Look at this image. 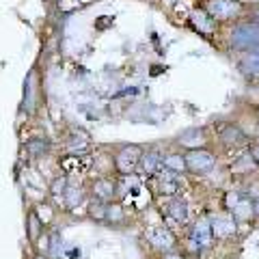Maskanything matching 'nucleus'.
<instances>
[{
	"label": "nucleus",
	"instance_id": "34",
	"mask_svg": "<svg viewBox=\"0 0 259 259\" xmlns=\"http://www.w3.org/2000/svg\"><path fill=\"white\" fill-rule=\"evenodd\" d=\"M30 259H50L46 253H41V250H32V255H30Z\"/></svg>",
	"mask_w": 259,
	"mask_h": 259
},
{
	"label": "nucleus",
	"instance_id": "18",
	"mask_svg": "<svg viewBox=\"0 0 259 259\" xmlns=\"http://www.w3.org/2000/svg\"><path fill=\"white\" fill-rule=\"evenodd\" d=\"M89 201V192H87V182H80V180H74L69 177V186L65 190L63 199H61V212H67V214H78V207L87 205Z\"/></svg>",
	"mask_w": 259,
	"mask_h": 259
},
{
	"label": "nucleus",
	"instance_id": "6",
	"mask_svg": "<svg viewBox=\"0 0 259 259\" xmlns=\"http://www.w3.org/2000/svg\"><path fill=\"white\" fill-rule=\"evenodd\" d=\"M145 145L139 143H119L110 145L112 153V168H115L117 177H134L139 171V162L143 156Z\"/></svg>",
	"mask_w": 259,
	"mask_h": 259
},
{
	"label": "nucleus",
	"instance_id": "26",
	"mask_svg": "<svg viewBox=\"0 0 259 259\" xmlns=\"http://www.w3.org/2000/svg\"><path fill=\"white\" fill-rule=\"evenodd\" d=\"M106 205L108 203H102L97 199H89L87 205H84V216L89 221H93L97 225H104V218H106Z\"/></svg>",
	"mask_w": 259,
	"mask_h": 259
},
{
	"label": "nucleus",
	"instance_id": "25",
	"mask_svg": "<svg viewBox=\"0 0 259 259\" xmlns=\"http://www.w3.org/2000/svg\"><path fill=\"white\" fill-rule=\"evenodd\" d=\"M32 207H35V212H37V216L44 221V225L50 229V227H54V223H56V216H59V209L54 207V203L52 201H48V199H44V201H37V203H32Z\"/></svg>",
	"mask_w": 259,
	"mask_h": 259
},
{
	"label": "nucleus",
	"instance_id": "37",
	"mask_svg": "<svg viewBox=\"0 0 259 259\" xmlns=\"http://www.w3.org/2000/svg\"><path fill=\"white\" fill-rule=\"evenodd\" d=\"M160 71H162V67H153V69H151V76H158Z\"/></svg>",
	"mask_w": 259,
	"mask_h": 259
},
{
	"label": "nucleus",
	"instance_id": "5",
	"mask_svg": "<svg viewBox=\"0 0 259 259\" xmlns=\"http://www.w3.org/2000/svg\"><path fill=\"white\" fill-rule=\"evenodd\" d=\"M199 5L218 26H229V24L246 18L248 13V5L244 0H201Z\"/></svg>",
	"mask_w": 259,
	"mask_h": 259
},
{
	"label": "nucleus",
	"instance_id": "7",
	"mask_svg": "<svg viewBox=\"0 0 259 259\" xmlns=\"http://www.w3.org/2000/svg\"><path fill=\"white\" fill-rule=\"evenodd\" d=\"M186 158V173L188 177H212L218 166H221V153L216 147H203V149H192L184 151Z\"/></svg>",
	"mask_w": 259,
	"mask_h": 259
},
{
	"label": "nucleus",
	"instance_id": "31",
	"mask_svg": "<svg viewBox=\"0 0 259 259\" xmlns=\"http://www.w3.org/2000/svg\"><path fill=\"white\" fill-rule=\"evenodd\" d=\"M246 18L250 22H255L257 26H259V7H248V13H246Z\"/></svg>",
	"mask_w": 259,
	"mask_h": 259
},
{
	"label": "nucleus",
	"instance_id": "29",
	"mask_svg": "<svg viewBox=\"0 0 259 259\" xmlns=\"http://www.w3.org/2000/svg\"><path fill=\"white\" fill-rule=\"evenodd\" d=\"M248 153H250V158L255 160V164H257V168H259V136H255V139H250V143H248Z\"/></svg>",
	"mask_w": 259,
	"mask_h": 259
},
{
	"label": "nucleus",
	"instance_id": "28",
	"mask_svg": "<svg viewBox=\"0 0 259 259\" xmlns=\"http://www.w3.org/2000/svg\"><path fill=\"white\" fill-rule=\"evenodd\" d=\"M115 24V15H100L95 22H93V28L95 30H106Z\"/></svg>",
	"mask_w": 259,
	"mask_h": 259
},
{
	"label": "nucleus",
	"instance_id": "3",
	"mask_svg": "<svg viewBox=\"0 0 259 259\" xmlns=\"http://www.w3.org/2000/svg\"><path fill=\"white\" fill-rule=\"evenodd\" d=\"M160 207V216L162 223H164L168 229L177 233L180 238V231H184L186 227L192 223V205L190 201L186 199V194H180V197H168V199H158L156 201Z\"/></svg>",
	"mask_w": 259,
	"mask_h": 259
},
{
	"label": "nucleus",
	"instance_id": "38",
	"mask_svg": "<svg viewBox=\"0 0 259 259\" xmlns=\"http://www.w3.org/2000/svg\"><path fill=\"white\" fill-rule=\"evenodd\" d=\"M186 259H201V257H192V255H186Z\"/></svg>",
	"mask_w": 259,
	"mask_h": 259
},
{
	"label": "nucleus",
	"instance_id": "17",
	"mask_svg": "<svg viewBox=\"0 0 259 259\" xmlns=\"http://www.w3.org/2000/svg\"><path fill=\"white\" fill-rule=\"evenodd\" d=\"M225 173L229 175L231 180H238L242 184H246L250 180H257L259 168L255 164V160L250 158L248 149H242V151H236V156L227 162V171Z\"/></svg>",
	"mask_w": 259,
	"mask_h": 259
},
{
	"label": "nucleus",
	"instance_id": "11",
	"mask_svg": "<svg viewBox=\"0 0 259 259\" xmlns=\"http://www.w3.org/2000/svg\"><path fill=\"white\" fill-rule=\"evenodd\" d=\"M52 151H54V141L44 132L26 136L20 143V160L26 162V164H39L41 160L50 158Z\"/></svg>",
	"mask_w": 259,
	"mask_h": 259
},
{
	"label": "nucleus",
	"instance_id": "24",
	"mask_svg": "<svg viewBox=\"0 0 259 259\" xmlns=\"http://www.w3.org/2000/svg\"><path fill=\"white\" fill-rule=\"evenodd\" d=\"M162 166L168 168V171H175L180 175H188L186 173V158H184V151L182 149H175L173 145L166 147L164 156H162Z\"/></svg>",
	"mask_w": 259,
	"mask_h": 259
},
{
	"label": "nucleus",
	"instance_id": "15",
	"mask_svg": "<svg viewBox=\"0 0 259 259\" xmlns=\"http://www.w3.org/2000/svg\"><path fill=\"white\" fill-rule=\"evenodd\" d=\"M89 199H97L102 203L119 201V180L117 175H97L87 182Z\"/></svg>",
	"mask_w": 259,
	"mask_h": 259
},
{
	"label": "nucleus",
	"instance_id": "13",
	"mask_svg": "<svg viewBox=\"0 0 259 259\" xmlns=\"http://www.w3.org/2000/svg\"><path fill=\"white\" fill-rule=\"evenodd\" d=\"M173 147L182 151H192V149H203V147H214V139L207 125H190L182 130L173 139Z\"/></svg>",
	"mask_w": 259,
	"mask_h": 259
},
{
	"label": "nucleus",
	"instance_id": "20",
	"mask_svg": "<svg viewBox=\"0 0 259 259\" xmlns=\"http://www.w3.org/2000/svg\"><path fill=\"white\" fill-rule=\"evenodd\" d=\"M236 67L248 82H259V48L236 56Z\"/></svg>",
	"mask_w": 259,
	"mask_h": 259
},
{
	"label": "nucleus",
	"instance_id": "30",
	"mask_svg": "<svg viewBox=\"0 0 259 259\" xmlns=\"http://www.w3.org/2000/svg\"><path fill=\"white\" fill-rule=\"evenodd\" d=\"M158 259H186V253L182 248H175L171 250V253H164V255H160Z\"/></svg>",
	"mask_w": 259,
	"mask_h": 259
},
{
	"label": "nucleus",
	"instance_id": "2",
	"mask_svg": "<svg viewBox=\"0 0 259 259\" xmlns=\"http://www.w3.org/2000/svg\"><path fill=\"white\" fill-rule=\"evenodd\" d=\"M180 240H182L180 248L186 255L201 257V259H203L205 253H209V250L216 246V240L212 236V229H209L205 212L192 218V223L180 233Z\"/></svg>",
	"mask_w": 259,
	"mask_h": 259
},
{
	"label": "nucleus",
	"instance_id": "39",
	"mask_svg": "<svg viewBox=\"0 0 259 259\" xmlns=\"http://www.w3.org/2000/svg\"><path fill=\"white\" fill-rule=\"evenodd\" d=\"M171 3H177V0H171Z\"/></svg>",
	"mask_w": 259,
	"mask_h": 259
},
{
	"label": "nucleus",
	"instance_id": "22",
	"mask_svg": "<svg viewBox=\"0 0 259 259\" xmlns=\"http://www.w3.org/2000/svg\"><path fill=\"white\" fill-rule=\"evenodd\" d=\"M130 212L123 201H112L106 205V218H104V225L108 227H125L130 223Z\"/></svg>",
	"mask_w": 259,
	"mask_h": 259
},
{
	"label": "nucleus",
	"instance_id": "14",
	"mask_svg": "<svg viewBox=\"0 0 259 259\" xmlns=\"http://www.w3.org/2000/svg\"><path fill=\"white\" fill-rule=\"evenodd\" d=\"M41 82H39V71L37 67H32L28 71V76L24 78V91H22V106L20 110L26 115L28 119H32L41 108Z\"/></svg>",
	"mask_w": 259,
	"mask_h": 259
},
{
	"label": "nucleus",
	"instance_id": "19",
	"mask_svg": "<svg viewBox=\"0 0 259 259\" xmlns=\"http://www.w3.org/2000/svg\"><path fill=\"white\" fill-rule=\"evenodd\" d=\"M188 26L197 32V35H201V37H205V39H214V37H218L221 35V28L223 26H218V24L209 18V15L201 9V5H197L194 9L190 11V15H188Z\"/></svg>",
	"mask_w": 259,
	"mask_h": 259
},
{
	"label": "nucleus",
	"instance_id": "21",
	"mask_svg": "<svg viewBox=\"0 0 259 259\" xmlns=\"http://www.w3.org/2000/svg\"><path fill=\"white\" fill-rule=\"evenodd\" d=\"M48 233V227L44 225V221L37 216L35 207L28 205L26 207V242L35 248L39 244V240H41L44 236Z\"/></svg>",
	"mask_w": 259,
	"mask_h": 259
},
{
	"label": "nucleus",
	"instance_id": "36",
	"mask_svg": "<svg viewBox=\"0 0 259 259\" xmlns=\"http://www.w3.org/2000/svg\"><path fill=\"white\" fill-rule=\"evenodd\" d=\"M253 117H255V119H257V121H259V104H257V106H255V108H253Z\"/></svg>",
	"mask_w": 259,
	"mask_h": 259
},
{
	"label": "nucleus",
	"instance_id": "27",
	"mask_svg": "<svg viewBox=\"0 0 259 259\" xmlns=\"http://www.w3.org/2000/svg\"><path fill=\"white\" fill-rule=\"evenodd\" d=\"M242 188L248 192V197L253 199V209H255V221H259V182L250 180L246 184H242Z\"/></svg>",
	"mask_w": 259,
	"mask_h": 259
},
{
	"label": "nucleus",
	"instance_id": "10",
	"mask_svg": "<svg viewBox=\"0 0 259 259\" xmlns=\"http://www.w3.org/2000/svg\"><path fill=\"white\" fill-rule=\"evenodd\" d=\"M141 240L145 242V246H147L151 253H156L158 257L164 255V253H171V250H175V248H180V238H177V233L168 229L164 223L147 225L141 233Z\"/></svg>",
	"mask_w": 259,
	"mask_h": 259
},
{
	"label": "nucleus",
	"instance_id": "12",
	"mask_svg": "<svg viewBox=\"0 0 259 259\" xmlns=\"http://www.w3.org/2000/svg\"><path fill=\"white\" fill-rule=\"evenodd\" d=\"M205 216H207L209 229H212V236L216 242H233L238 238L240 225L236 223V218H233L229 212H225L223 207L207 209Z\"/></svg>",
	"mask_w": 259,
	"mask_h": 259
},
{
	"label": "nucleus",
	"instance_id": "4",
	"mask_svg": "<svg viewBox=\"0 0 259 259\" xmlns=\"http://www.w3.org/2000/svg\"><path fill=\"white\" fill-rule=\"evenodd\" d=\"M221 207L225 212H229L240 227H246L255 223V209H253V199L248 197V192L242 186H231L227 188L221 197Z\"/></svg>",
	"mask_w": 259,
	"mask_h": 259
},
{
	"label": "nucleus",
	"instance_id": "33",
	"mask_svg": "<svg viewBox=\"0 0 259 259\" xmlns=\"http://www.w3.org/2000/svg\"><path fill=\"white\" fill-rule=\"evenodd\" d=\"M80 255H82V250H80V246H71L67 253H65V257L67 259H80Z\"/></svg>",
	"mask_w": 259,
	"mask_h": 259
},
{
	"label": "nucleus",
	"instance_id": "9",
	"mask_svg": "<svg viewBox=\"0 0 259 259\" xmlns=\"http://www.w3.org/2000/svg\"><path fill=\"white\" fill-rule=\"evenodd\" d=\"M214 145H216V151L218 153H225V151H242L248 147V134L242 130V125L238 121H223L221 125L214 130L212 134Z\"/></svg>",
	"mask_w": 259,
	"mask_h": 259
},
{
	"label": "nucleus",
	"instance_id": "1",
	"mask_svg": "<svg viewBox=\"0 0 259 259\" xmlns=\"http://www.w3.org/2000/svg\"><path fill=\"white\" fill-rule=\"evenodd\" d=\"M221 37H223L225 52H229L233 56L246 54L259 48V26L248 18H242L238 22L229 24V26H223Z\"/></svg>",
	"mask_w": 259,
	"mask_h": 259
},
{
	"label": "nucleus",
	"instance_id": "32",
	"mask_svg": "<svg viewBox=\"0 0 259 259\" xmlns=\"http://www.w3.org/2000/svg\"><path fill=\"white\" fill-rule=\"evenodd\" d=\"M136 93H139V89H136V87H130V89H123V91L115 93V95H112V100H119V97H123V95H136Z\"/></svg>",
	"mask_w": 259,
	"mask_h": 259
},
{
	"label": "nucleus",
	"instance_id": "35",
	"mask_svg": "<svg viewBox=\"0 0 259 259\" xmlns=\"http://www.w3.org/2000/svg\"><path fill=\"white\" fill-rule=\"evenodd\" d=\"M248 7H259V0H244Z\"/></svg>",
	"mask_w": 259,
	"mask_h": 259
},
{
	"label": "nucleus",
	"instance_id": "8",
	"mask_svg": "<svg viewBox=\"0 0 259 259\" xmlns=\"http://www.w3.org/2000/svg\"><path fill=\"white\" fill-rule=\"evenodd\" d=\"M147 184L156 201L168 199V197H180V194H186V190H188V175H180L162 166L156 173V177L149 180Z\"/></svg>",
	"mask_w": 259,
	"mask_h": 259
},
{
	"label": "nucleus",
	"instance_id": "16",
	"mask_svg": "<svg viewBox=\"0 0 259 259\" xmlns=\"http://www.w3.org/2000/svg\"><path fill=\"white\" fill-rule=\"evenodd\" d=\"M164 151H166V145L164 143L145 145L141 162H139V171H136V177H141L143 182L153 180L156 173L162 168V156H164Z\"/></svg>",
	"mask_w": 259,
	"mask_h": 259
},
{
	"label": "nucleus",
	"instance_id": "23",
	"mask_svg": "<svg viewBox=\"0 0 259 259\" xmlns=\"http://www.w3.org/2000/svg\"><path fill=\"white\" fill-rule=\"evenodd\" d=\"M67 186H69V175H65V173H56L50 182H48L46 186V192H48V201H52L54 207L59 209L61 207V199H63V194L65 190H67Z\"/></svg>",
	"mask_w": 259,
	"mask_h": 259
}]
</instances>
